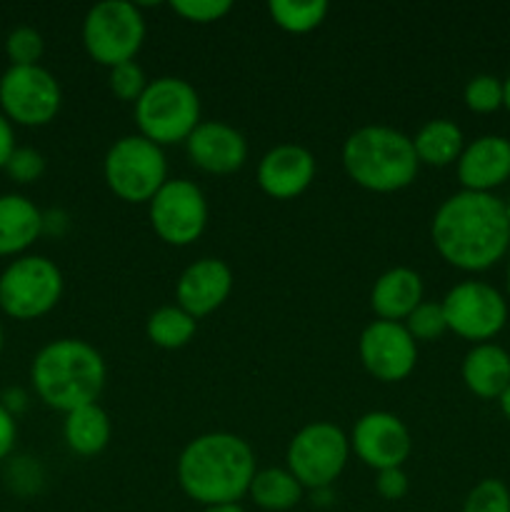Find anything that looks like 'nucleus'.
Masks as SVG:
<instances>
[{
    "instance_id": "f257e3e1",
    "label": "nucleus",
    "mask_w": 510,
    "mask_h": 512,
    "mask_svg": "<svg viewBox=\"0 0 510 512\" xmlns=\"http://www.w3.org/2000/svg\"><path fill=\"white\" fill-rule=\"evenodd\" d=\"M433 243L455 268H490L503 258L510 245L505 203L495 195L473 190L450 195L433 218Z\"/></svg>"
},
{
    "instance_id": "f03ea898",
    "label": "nucleus",
    "mask_w": 510,
    "mask_h": 512,
    "mask_svg": "<svg viewBox=\"0 0 510 512\" xmlns=\"http://www.w3.org/2000/svg\"><path fill=\"white\" fill-rule=\"evenodd\" d=\"M255 478V455L243 438L208 433L190 440L178 460V483L195 503H238Z\"/></svg>"
},
{
    "instance_id": "7ed1b4c3",
    "label": "nucleus",
    "mask_w": 510,
    "mask_h": 512,
    "mask_svg": "<svg viewBox=\"0 0 510 512\" xmlns=\"http://www.w3.org/2000/svg\"><path fill=\"white\" fill-rule=\"evenodd\" d=\"M30 380L48 408L68 415L100 398L105 388V363L85 340L60 338L38 350L30 365Z\"/></svg>"
},
{
    "instance_id": "20e7f679",
    "label": "nucleus",
    "mask_w": 510,
    "mask_h": 512,
    "mask_svg": "<svg viewBox=\"0 0 510 512\" xmlns=\"http://www.w3.org/2000/svg\"><path fill=\"white\" fill-rule=\"evenodd\" d=\"M343 165L360 188L395 193L413 183L420 160L405 133L385 125H365L345 140Z\"/></svg>"
},
{
    "instance_id": "39448f33",
    "label": "nucleus",
    "mask_w": 510,
    "mask_h": 512,
    "mask_svg": "<svg viewBox=\"0 0 510 512\" xmlns=\"http://www.w3.org/2000/svg\"><path fill=\"white\" fill-rule=\"evenodd\" d=\"M140 135L155 145L183 143L200 125V98L188 80L158 78L135 103Z\"/></svg>"
},
{
    "instance_id": "423d86ee",
    "label": "nucleus",
    "mask_w": 510,
    "mask_h": 512,
    "mask_svg": "<svg viewBox=\"0 0 510 512\" xmlns=\"http://www.w3.org/2000/svg\"><path fill=\"white\" fill-rule=\"evenodd\" d=\"M105 183L125 203H150L168 183V163L160 145L143 135L120 138L105 155Z\"/></svg>"
},
{
    "instance_id": "0eeeda50",
    "label": "nucleus",
    "mask_w": 510,
    "mask_h": 512,
    "mask_svg": "<svg viewBox=\"0 0 510 512\" xmlns=\"http://www.w3.org/2000/svg\"><path fill=\"white\" fill-rule=\"evenodd\" d=\"M63 295V273L43 255H23L0 273V310L13 320L48 315Z\"/></svg>"
},
{
    "instance_id": "6e6552de",
    "label": "nucleus",
    "mask_w": 510,
    "mask_h": 512,
    "mask_svg": "<svg viewBox=\"0 0 510 512\" xmlns=\"http://www.w3.org/2000/svg\"><path fill=\"white\" fill-rule=\"evenodd\" d=\"M145 40L143 15L133 3L105 0L85 15L83 43L90 58L105 68L130 63Z\"/></svg>"
},
{
    "instance_id": "1a4fd4ad",
    "label": "nucleus",
    "mask_w": 510,
    "mask_h": 512,
    "mask_svg": "<svg viewBox=\"0 0 510 512\" xmlns=\"http://www.w3.org/2000/svg\"><path fill=\"white\" fill-rule=\"evenodd\" d=\"M350 440L330 423L305 425L288 445V470L303 488L325 490L343 473Z\"/></svg>"
},
{
    "instance_id": "9d476101",
    "label": "nucleus",
    "mask_w": 510,
    "mask_h": 512,
    "mask_svg": "<svg viewBox=\"0 0 510 512\" xmlns=\"http://www.w3.org/2000/svg\"><path fill=\"white\" fill-rule=\"evenodd\" d=\"M63 93L50 70L40 65H10L0 78V113L25 128L48 125L58 115Z\"/></svg>"
},
{
    "instance_id": "9b49d317",
    "label": "nucleus",
    "mask_w": 510,
    "mask_h": 512,
    "mask_svg": "<svg viewBox=\"0 0 510 512\" xmlns=\"http://www.w3.org/2000/svg\"><path fill=\"white\" fill-rule=\"evenodd\" d=\"M208 203L203 190L190 180H168L150 200V225L163 243L183 248L203 235Z\"/></svg>"
},
{
    "instance_id": "f8f14e48",
    "label": "nucleus",
    "mask_w": 510,
    "mask_h": 512,
    "mask_svg": "<svg viewBox=\"0 0 510 512\" xmlns=\"http://www.w3.org/2000/svg\"><path fill=\"white\" fill-rule=\"evenodd\" d=\"M443 313L448 330L465 340H488L508 320V305L503 295L485 283H460L445 295Z\"/></svg>"
},
{
    "instance_id": "ddd939ff",
    "label": "nucleus",
    "mask_w": 510,
    "mask_h": 512,
    "mask_svg": "<svg viewBox=\"0 0 510 512\" xmlns=\"http://www.w3.org/2000/svg\"><path fill=\"white\" fill-rule=\"evenodd\" d=\"M360 360L373 378L383 383L405 380L415 368L418 348L405 325L375 320L360 335Z\"/></svg>"
},
{
    "instance_id": "4468645a",
    "label": "nucleus",
    "mask_w": 510,
    "mask_h": 512,
    "mask_svg": "<svg viewBox=\"0 0 510 512\" xmlns=\"http://www.w3.org/2000/svg\"><path fill=\"white\" fill-rule=\"evenodd\" d=\"M350 445H353L355 455L378 473L380 470L400 468L408 460L410 448H413L403 420L395 418L393 413H383V410L363 415L355 423Z\"/></svg>"
},
{
    "instance_id": "2eb2a0df",
    "label": "nucleus",
    "mask_w": 510,
    "mask_h": 512,
    "mask_svg": "<svg viewBox=\"0 0 510 512\" xmlns=\"http://www.w3.org/2000/svg\"><path fill=\"white\" fill-rule=\"evenodd\" d=\"M230 290H233V273L228 265L218 258H203L188 265L180 275L175 298L178 308L198 320L218 310L228 300Z\"/></svg>"
},
{
    "instance_id": "dca6fc26",
    "label": "nucleus",
    "mask_w": 510,
    "mask_h": 512,
    "mask_svg": "<svg viewBox=\"0 0 510 512\" xmlns=\"http://www.w3.org/2000/svg\"><path fill=\"white\" fill-rule=\"evenodd\" d=\"M315 178V158L300 145H278L258 165V185L275 200L298 198Z\"/></svg>"
},
{
    "instance_id": "f3484780",
    "label": "nucleus",
    "mask_w": 510,
    "mask_h": 512,
    "mask_svg": "<svg viewBox=\"0 0 510 512\" xmlns=\"http://www.w3.org/2000/svg\"><path fill=\"white\" fill-rule=\"evenodd\" d=\"M188 155L200 170L213 175H228L243 168L248 158V143L235 128L225 123H200L185 140Z\"/></svg>"
},
{
    "instance_id": "a211bd4d",
    "label": "nucleus",
    "mask_w": 510,
    "mask_h": 512,
    "mask_svg": "<svg viewBox=\"0 0 510 512\" xmlns=\"http://www.w3.org/2000/svg\"><path fill=\"white\" fill-rule=\"evenodd\" d=\"M458 178L465 190L488 193L510 178V140L485 135L470 143L458 158Z\"/></svg>"
},
{
    "instance_id": "6ab92c4d",
    "label": "nucleus",
    "mask_w": 510,
    "mask_h": 512,
    "mask_svg": "<svg viewBox=\"0 0 510 512\" xmlns=\"http://www.w3.org/2000/svg\"><path fill=\"white\" fill-rule=\"evenodd\" d=\"M43 235V213L25 195H0V258L20 255Z\"/></svg>"
},
{
    "instance_id": "aec40b11",
    "label": "nucleus",
    "mask_w": 510,
    "mask_h": 512,
    "mask_svg": "<svg viewBox=\"0 0 510 512\" xmlns=\"http://www.w3.org/2000/svg\"><path fill=\"white\" fill-rule=\"evenodd\" d=\"M423 303V280L410 268H393L380 275L370 293V305L380 320L398 323Z\"/></svg>"
},
{
    "instance_id": "412c9836",
    "label": "nucleus",
    "mask_w": 510,
    "mask_h": 512,
    "mask_svg": "<svg viewBox=\"0 0 510 512\" xmlns=\"http://www.w3.org/2000/svg\"><path fill=\"white\" fill-rule=\"evenodd\" d=\"M463 380L478 398H500L510 385V355L498 345H475L463 360Z\"/></svg>"
},
{
    "instance_id": "4be33fe9",
    "label": "nucleus",
    "mask_w": 510,
    "mask_h": 512,
    "mask_svg": "<svg viewBox=\"0 0 510 512\" xmlns=\"http://www.w3.org/2000/svg\"><path fill=\"white\" fill-rule=\"evenodd\" d=\"M63 435L68 448L75 455H90L103 453L105 445L110 443V418L103 408H98V403L83 405V408L73 410V413L65 415Z\"/></svg>"
},
{
    "instance_id": "5701e85b",
    "label": "nucleus",
    "mask_w": 510,
    "mask_h": 512,
    "mask_svg": "<svg viewBox=\"0 0 510 512\" xmlns=\"http://www.w3.org/2000/svg\"><path fill=\"white\" fill-rule=\"evenodd\" d=\"M413 148L420 163L443 168V165L458 160L463 153V133L453 120H430L413 138Z\"/></svg>"
},
{
    "instance_id": "b1692460",
    "label": "nucleus",
    "mask_w": 510,
    "mask_h": 512,
    "mask_svg": "<svg viewBox=\"0 0 510 512\" xmlns=\"http://www.w3.org/2000/svg\"><path fill=\"white\" fill-rule=\"evenodd\" d=\"M248 495L253 498V503L258 508L268 512H285L300 503V498H303V485L293 478L290 470L268 468L255 473Z\"/></svg>"
},
{
    "instance_id": "393cba45",
    "label": "nucleus",
    "mask_w": 510,
    "mask_h": 512,
    "mask_svg": "<svg viewBox=\"0 0 510 512\" xmlns=\"http://www.w3.org/2000/svg\"><path fill=\"white\" fill-rule=\"evenodd\" d=\"M145 330H148V338L153 345L165 350H178L193 340L195 318L178 305H165L150 315Z\"/></svg>"
},
{
    "instance_id": "a878e982",
    "label": "nucleus",
    "mask_w": 510,
    "mask_h": 512,
    "mask_svg": "<svg viewBox=\"0 0 510 512\" xmlns=\"http://www.w3.org/2000/svg\"><path fill=\"white\" fill-rule=\"evenodd\" d=\"M270 18L285 33L303 35L318 28L328 15V3L325 0H310V3H293V0H270L268 3Z\"/></svg>"
},
{
    "instance_id": "bb28decb",
    "label": "nucleus",
    "mask_w": 510,
    "mask_h": 512,
    "mask_svg": "<svg viewBox=\"0 0 510 512\" xmlns=\"http://www.w3.org/2000/svg\"><path fill=\"white\" fill-rule=\"evenodd\" d=\"M405 330H408L413 340H438L448 330L443 303H420L405 318Z\"/></svg>"
},
{
    "instance_id": "cd10ccee",
    "label": "nucleus",
    "mask_w": 510,
    "mask_h": 512,
    "mask_svg": "<svg viewBox=\"0 0 510 512\" xmlns=\"http://www.w3.org/2000/svg\"><path fill=\"white\" fill-rule=\"evenodd\" d=\"M43 50V35L28 25L15 28L5 40V53H8L10 65H38V60L43 58Z\"/></svg>"
},
{
    "instance_id": "c85d7f7f",
    "label": "nucleus",
    "mask_w": 510,
    "mask_h": 512,
    "mask_svg": "<svg viewBox=\"0 0 510 512\" xmlns=\"http://www.w3.org/2000/svg\"><path fill=\"white\" fill-rule=\"evenodd\" d=\"M463 512H510V493L500 480H483L465 498Z\"/></svg>"
},
{
    "instance_id": "c756f323",
    "label": "nucleus",
    "mask_w": 510,
    "mask_h": 512,
    "mask_svg": "<svg viewBox=\"0 0 510 512\" xmlns=\"http://www.w3.org/2000/svg\"><path fill=\"white\" fill-rule=\"evenodd\" d=\"M465 103L475 113H490L503 105V83L493 75H475L465 85Z\"/></svg>"
},
{
    "instance_id": "7c9ffc66",
    "label": "nucleus",
    "mask_w": 510,
    "mask_h": 512,
    "mask_svg": "<svg viewBox=\"0 0 510 512\" xmlns=\"http://www.w3.org/2000/svg\"><path fill=\"white\" fill-rule=\"evenodd\" d=\"M148 88V80H145L143 68L138 63H123L110 68V90L115 93V98L120 100H133L138 103L140 95Z\"/></svg>"
},
{
    "instance_id": "2f4dec72",
    "label": "nucleus",
    "mask_w": 510,
    "mask_h": 512,
    "mask_svg": "<svg viewBox=\"0 0 510 512\" xmlns=\"http://www.w3.org/2000/svg\"><path fill=\"white\" fill-rule=\"evenodd\" d=\"M170 8L190 23H213L233 10L230 0H173Z\"/></svg>"
},
{
    "instance_id": "473e14b6",
    "label": "nucleus",
    "mask_w": 510,
    "mask_h": 512,
    "mask_svg": "<svg viewBox=\"0 0 510 512\" xmlns=\"http://www.w3.org/2000/svg\"><path fill=\"white\" fill-rule=\"evenodd\" d=\"M5 173L18 185L35 183L45 173V158L33 148H15L8 165H5Z\"/></svg>"
},
{
    "instance_id": "72a5a7b5",
    "label": "nucleus",
    "mask_w": 510,
    "mask_h": 512,
    "mask_svg": "<svg viewBox=\"0 0 510 512\" xmlns=\"http://www.w3.org/2000/svg\"><path fill=\"white\" fill-rule=\"evenodd\" d=\"M375 488H378V493L385 500H400L408 495V475L400 468L380 470L378 480H375Z\"/></svg>"
},
{
    "instance_id": "f704fd0d",
    "label": "nucleus",
    "mask_w": 510,
    "mask_h": 512,
    "mask_svg": "<svg viewBox=\"0 0 510 512\" xmlns=\"http://www.w3.org/2000/svg\"><path fill=\"white\" fill-rule=\"evenodd\" d=\"M15 440H18V425H15V415L0 403V463L13 453Z\"/></svg>"
},
{
    "instance_id": "c9c22d12",
    "label": "nucleus",
    "mask_w": 510,
    "mask_h": 512,
    "mask_svg": "<svg viewBox=\"0 0 510 512\" xmlns=\"http://www.w3.org/2000/svg\"><path fill=\"white\" fill-rule=\"evenodd\" d=\"M15 153V133H13V123L0 113V168L5 170L8 165L10 155Z\"/></svg>"
},
{
    "instance_id": "e433bc0d",
    "label": "nucleus",
    "mask_w": 510,
    "mask_h": 512,
    "mask_svg": "<svg viewBox=\"0 0 510 512\" xmlns=\"http://www.w3.org/2000/svg\"><path fill=\"white\" fill-rule=\"evenodd\" d=\"M203 512H245L240 508L238 503H228V505H210V508H205Z\"/></svg>"
},
{
    "instance_id": "4c0bfd02",
    "label": "nucleus",
    "mask_w": 510,
    "mask_h": 512,
    "mask_svg": "<svg viewBox=\"0 0 510 512\" xmlns=\"http://www.w3.org/2000/svg\"><path fill=\"white\" fill-rule=\"evenodd\" d=\"M500 408H503V413L508 415V420H510V385L505 388V393L500 395Z\"/></svg>"
},
{
    "instance_id": "58836bf2",
    "label": "nucleus",
    "mask_w": 510,
    "mask_h": 512,
    "mask_svg": "<svg viewBox=\"0 0 510 512\" xmlns=\"http://www.w3.org/2000/svg\"><path fill=\"white\" fill-rule=\"evenodd\" d=\"M503 103L508 105V110H510V78L505 80V85H503Z\"/></svg>"
},
{
    "instance_id": "ea45409f",
    "label": "nucleus",
    "mask_w": 510,
    "mask_h": 512,
    "mask_svg": "<svg viewBox=\"0 0 510 512\" xmlns=\"http://www.w3.org/2000/svg\"><path fill=\"white\" fill-rule=\"evenodd\" d=\"M3 345H5V333H3V325H0V353H3Z\"/></svg>"
},
{
    "instance_id": "a19ab883",
    "label": "nucleus",
    "mask_w": 510,
    "mask_h": 512,
    "mask_svg": "<svg viewBox=\"0 0 510 512\" xmlns=\"http://www.w3.org/2000/svg\"><path fill=\"white\" fill-rule=\"evenodd\" d=\"M505 213H508V220H510V203L505 205Z\"/></svg>"
}]
</instances>
